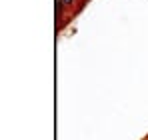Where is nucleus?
Masks as SVG:
<instances>
[{
  "mask_svg": "<svg viewBox=\"0 0 148 140\" xmlns=\"http://www.w3.org/2000/svg\"><path fill=\"white\" fill-rule=\"evenodd\" d=\"M62 2H64V6H66L68 10H74L76 4H78V0H62Z\"/></svg>",
  "mask_w": 148,
  "mask_h": 140,
  "instance_id": "nucleus-1",
  "label": "nucleus"
}]
</instances>
